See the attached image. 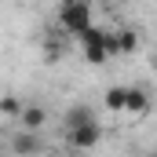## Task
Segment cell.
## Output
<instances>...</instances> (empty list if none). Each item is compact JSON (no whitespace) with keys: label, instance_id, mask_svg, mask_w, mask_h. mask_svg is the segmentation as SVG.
I'll return each instance as SVG.
<instances>
[{"label":"cell","instance_id":"6da1fadb","mask_svg":"<svg viewBox=\"0 0 157 157\" xmlns=\"http://www.w3.org/2000/svg\"><path fill=\"white\" fill-rule=\"evenodd\" d=\"M59 26L80 40L91 26H95V22H91V4H88V0H66V4H59Z\"/></svg>","mask_w":157,"mask_h":157},{"label":"cell","instance_id":"8992f818","mask_svg":"<svg viewBox=\"0 0 157 157\" xmlns=\"http://www.w3.org/2000/svg\"><path fill=\"white\" fill-rule=\"evenodd\" d=\"M91 121H95L91 106H84V102L70 106V110H66V117H62V124H66V135H70V132H77V128H84V124H91Z\"/></svg>","mask_w":157,"mask_h":157},{"label":"cell","instance_id":"7a4b0ae2","mask_svg":"<svg viewBox=\"0 0 157 157\" xmlns=\"http://www.w3.org/2000/svg\"><path fill=\"white\" fill-rule=\"evenodd\" d=\"M106 37H110V29H102V26H91V29L80 37V51H84V59H88L91 66H102V62L110 59Z\"/></svg>","mask_w":157,"mask_h":157},{"label":"cell","instance_id":"277c9868","mask_svg":"<svg viewBox=\"0 0 157 157\" xmlns=\"http://www.w3.org/2000/svg\"><path fill=\"white\" fill-rule=\"evenodd\" d=\"M66 139H70V146H73V150H95V146H99V139H102V124H99V121H91V124L77 128V132H70Z\"/></svg>","mask_w":157,"mask_h":157},{"label":"cell","instance_id":"3957f363","mask_svg":"<svg viewBox=\"0 0 157 157\" xmlns=\"http://www.w3.org/2000/svg\"><path fill=\"white\" fill-rule=\"evenodd\" d=\"M11 154L15 157H37V154H44V139L37 132H15L11 135Z\"/></svg>","mask_w":157,"mask_h":157},{"label":"cell","instance_id":"9c48e42d","mask_svg":"<svg viewBox=\"0 0 157 157\" xmlns=\"http://www.w3.org/2000/svg\"><path fill=\"white\" fill-rule=\"evenodd\" d=\"M0 110H4V117H22V110H26V106H18V99H15V95H4V99H0Z\"/></svg>","mask_w":157,"mask_h":157},{"label":"cell","instance_id":"8fae6325","mask_svg":"<svg viewBox=\"0 0 157 157\" xmlns=\"http://www.w3.org/2000/svg\"><path fill=\"white\" fill-rule=\"evenodd\" d=\"M146 157H157V154H146Z\"/></svg>","mask_w":157,"mask_h":157},{"label":"cell","instance_id":"52a82bcc","mask_svg":"<svg viewBox=\"0 0 157 157\" xmlns=\"http://www.w3.org/2000/svg\"><path fill=\"white\" fill-rule=\"evenodd\" d=\"M106 110H110V113H128V88H124V84L106 88Z\"/></svg>","mask_w":157,"mask_h":157},{"label":"cell","instance_id":"ba28073f","mask_svg":"<svg viewBox=\"0 0 157 157\" xmlns=\"http://www.w3.org/2000/svg\"><path fill=\"white\" fill-rule=\"evenodd\" d=\"M18 121H22V132H40V124L48 121V110L44 106H26Z\"/></svg>","mask_w":157,"mask_h":157},{"label":"cell","instance_id":"30bf717a","mask_svg":"<svg viewBox=\"0 0 157 157\" xmlns=\"http://www.w3.org/2000/svg\"><path fill=\"white\" fill-rule=\"evenodd\" d=\"M117 40H121V55H128V51H135V44H139V37H135L132 29H121V33H117Z\"/></svg>","mask_w":157,"mask_h":157},{"label":"cell","instance_id":"5b68a950","mask_svg":"<svg viewBox=\"0 0 157 157\" xmlns=\"http://www.w3.org/2000/svg\"><path fill=\"white\" fill-rule=\"evenodd\" d=\"M128 113H132V117L150 113V91H146L143 84H128Z\"/></svg>","mask_w":157,"mask_h":157}]
</instances>
